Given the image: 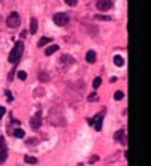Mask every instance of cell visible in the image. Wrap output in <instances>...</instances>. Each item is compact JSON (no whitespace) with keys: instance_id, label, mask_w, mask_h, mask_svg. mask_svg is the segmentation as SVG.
Wrapping results in <instances>:
<instances>
[{"instance_id":"4316f807","label":"cell","mask_w":151,"mask_h":166,"mask_svg":"<svg viewBox=\"0 0 151 166\" xmlns=\"http://www.w3.org/2000/svg\"><path fill=\"white\" fill-rule=\"evenodd\" d=\"M97 160H99V156H93V157L90 159V163H94V162H97Z\"/></svg>"},{"instance_id":"484cf974","label":"cell","mask_w":151,"mask_h":166,"mask_svg":"<svg viewBox=\"0 0 151 166\" xmlns=\"http://www.w3.org/2000/svg\"><path fill=\"white\" fill-rule=\"evenodd\" d=\"M6 96H8V102H12V94L9 90H6Z\"/></svg>"},{"instance_id":"52a82bcc","label":"cell","mask_w":151,"mask_h":166,"mask_svg":"<svg viewBox=\"0 0 151 166\" xmlns=\"http://www.w3.org/2000/svg\"><path fill=\"white\" fill-rule=\"evenodd\" d=\"M41 124H42V118H41V112H39V114H36V115L30 120V126H31V129L36 130V129L41 127Z\"/></svg>"},{"instance_id":"ac0fdd59","label":"cell","mask_w":151,"mask_h":166,"mask_svg":"<svg viewBox=\"0 0 151 166\" xmlns=\"http://www.w3.org/2000/svg\"><path fill=\"white\" fill-rule=\"evenodd\" d=\"M6 157H8V153H6V150H2L0 151V163H3L6 160Z\"/></svg>"},{"instance_id":"f1b7e54d","label":"cell","mask_w":151,"mask_h":166,"mask_svg":"<svg viewBox=\"0 0 151 166\" xmlns=\"http://www.w3.org/2000/svg\"><path fill=\"white\" fill-rule=\"evenodd\" d=\"M21 36H23V37H25V36H27V31L23 30V31H21Z\"/></svg>"},{"instance_id":"9a60e30c","label":"cell","mask_w":151,"mask_h":166,"mask_svg":"<svg viewBox=\"0 0 151 166\" xmlns=\"http://www.w3.org/2000/svg\"><path fill=\"white\" fill-rule=\"evenodd\" d=\"M24 135H25V132L23 129H15L14 130V136L15 138H24Z\"/></svg>"},{"instance_id":"603a6c76","label":"cell","mask_w":151,"mask_h":166,"mask_svg":"<svg viewBox=\"0 0 151 166\" xmlns=\"http://www.w3.org/2000/svg\"><path fill=\"white\" fill-rule=\"evenodd\" d=\"M0 150H6V142L3 136H0Z\"/></svg>"},{"instance_id":"3957f363","label":"cell","mask_w":151,"mask_h":166,"mask_svg":"<svg viewBox=\"0 0 151 166\" xmlns=\"http://www.w3.org/2000/svg\"><path fill=\"white\" fill-rule=\"evenodd\" d=\"M52 19H54V24H57L58 27H64V25L69 24V17L66 14H63V12L55 14L54 17H52Z\"/></svg>"},{"instance_id":"277c9868","label":"cell","mask_w":151,"mask_h":166,"mask_svg":"<svg viewBox=\"0 0 151 166\" xmlns=\"http://www.w3.org/2000/svg\"><path fill=\"white\" fill-rule=\"evenodd\" d=\"M103 115H105V111H102L100 114H97L94 118H91V124H94V129L99 132L102 129V120H103Z\"/></svg>"},{"instance_id":"e0dca14e","label":"cell","mask_w":151,"mask_h":166,"mask_svg":"<svg viewBox=\"0 0 151 166\" xmlns=\"http://www.w3.org/2000/svg\"><path fill=\"white\" fill-rule=\"evenodd\" d=\"M100 84H102V78H100V76L94 78V81H93V87H94V88H97V87H100Z\"/></svg>"},{"instance_id":"5bb4252c","label":"cell","mask_w":151,"mask_h":166,"mask_svg":"<svg viewBox=\"0 0 151 166\" xmlns=\"http://www.w3.org/2000/svg\"><path fill=\"white\" fill-rule=\"evenodd\" d=\"M39 81H41V82L49 81V75L47 74V72H41V74H39Z\"/></svg>"},{"instance_id":"44dd1931","label":"cell","mask_w":151,"mask_h":166,"mask_svg":"<svg viewBox=\"0 0 151 166\" xmlns=\"http://www.w3.org/2000/svg\"><path fill=\"white\" fill-rule=\"evenodd\" d=\"M94 18L100 19V21H109V19H111V17H106V15H96Z\"/></svg>"},{"instance_id":"7a4b0ae2","label":"cell","mask_w":151,"mask_h":166,"mask_svg":"<svg viewBox=\"0 0 151 166\" xmlns=\"http://www.w3.org/2000/svg\"><path fill=\"white\" fill-rule=\"evenodd\" d=\"M19 23H21V19H19V15L18 12H12V14L8 17V19H6V24H8L9 29H17Z\"/></svg>"},{"instance_id":"6da1fadb","label":"cell","mask_w":151,"mask_h":166,"mask_svg":"<svg viewBox=\"0 0 151 166\" xmlns=\"http://www.w3.org/2000/svg\"><path fill=\"white\" fill-rule=\"evenodd\" d=\"M23 52H24V44H23L21 41H18V42L15 44V46H14V50L11 51L8 60H9L12 64H17V63L19 62V58H21Z\"/></svg>"},{"instance_id":"5b68a950","label":"cell","mask_w":151,"mask_h":166,"mask_svg":"<svg viewBox=\"0 0 151 166\" xmlns=\"http://www.w3.org/2000/svg\"><path fill=\"white\" fill-rule=\"evenodd\" d=\"M96 6L99 11H109V8L112 6V0H97Z\"/></svg>"},{"instance_id":"30bf717a","label":"cell","mask_w":151,"mask_h":166,"mask_svg":"<svg viewBox=\"0 0 151 166\" xmlns=\"http://www.w3.org/2000/svg\"><path fill=\"white\" fill-rule=\"evenodd\" d=\"M85 60H87L88 63H94V62H96V52H94L93 50H90V51L87 52V56H85Z\"/></svg>"},{"instance_id":"9c48e42d","label":"cell","mask_w":151,"mask_h":166,"mask_svg":"<svg viewBox=\"0 0 151 166\" xmlns=\"http://www.w3.org/2000/svg\"><path fill=\"white\" fill-rule=\"evenodd\" d=\"M114 138H115V141H123V144H126V135H124V130L115 132Z\"/></svg>"},{"instance_id":"2e32d148","label":"cell","mask_w":151,"mask_h":166,"mask_svg":"<svg viewBox=\"0 0 151 166\" xmlns=\"http://www.w3.org/2000/svg\"><path fill=\"white\" fill-rule=\"evenodd\" d=\"M49 42H51V37H42L41 41H39L37 46H43V45H47V44H49Z\"/></svg>"},{"instance_id":"83f0119b","label":"cell","mask_w":151,"mask_h":166,"mask_svg":"<svg viewBox=\"0 0 151 166\" xmlns=\"http://www.w3.org/2000/svg\"><path fill=\"white\" fill-rule=\"evenodd\" d=\"M5 112H6V109L3 108V106H0V118H2V117L5 115Z\"/></svg>"},{"instance_id":"d6986e66","label":"cell","mask_w":151,"mask_h":166,"mask_svg":"<svg viewBox=\"0 0 151 166\" xmlns=\"http://www.w3.org/2000/svg\"><path fill=\"white\" fill-rule=\"evenodd\" d=\"M123 97H124V93H123V91H115V94H114V99H115V100H121Z\"/></svg>"},{"instance_id":"4fadbf2b","label":"cell","mask_w":151,"mask_h":166,"mask_svg":"<svg viewBox=\"0 0 151 166\" xmlns=\"http://www.w3.org/2000/svg\"><path fill=\"white\" fill-rule=\"evenodd\" d=\"M24 162L29 163V165H36L37 163V159L33 156H24Z\"/></svg>"},{"instance_id":"d4e9b609","label":"cell","mask_w":151,"mask_h":166,"mask_svg":"<svg viewBox=\"0 0 151 166\" xmlns=\"http://www.w3.org/2000/svg\"><path fill=\"white\" fill-rule=\"evenodd\" d=\"M64 2H66V5H69V6H76L78 0H64Z\"/></svg>"},{"instance_id":"7402d4cb","label":"cell","mask_w":151,"mask_h":166,"mask_svg":"<svg viewBox=\"0 0 151 166\" xmlns=\"http://www.w3.org/2000/svg\"><path fill=\"white\" fill-rule=\"evenodd\" d=\"M99 99V96L96 94V93H91V94L88 96V102H94V100H97Z\"/></svg>"},{"instance_id":"7c38bea8","label":"cell","mask_w":151,"mask_h":166,"mask_svg":"<svg viewBox=\"0 0 151 166\" xmlns=\"http://www.w3.org/2000/svg\"><path fill=\"white\" fill-rule=\"evenodd\" d=\"M114 64L118 66V68H121V66H124V58L121 56H115L114 57Z\"/></svg>"},{"instance_id":"8992f818","label":"cell","mask_w":151,"mask_h":166,"mask_svg":"<svg viewBox=\"0 0 151 166\" xmlns=\"http://www.w3.org/2000/svg\"><path fill=\"white\" fill-rule=\"evenodd\" d=\"M75 63V58L72 57V56H67V54H64V56H61V58H60V64L61 68H66V66H70V64H73Z\"/></svg>"},{"instance_id":"8fae6325","label":"cell","mask_w":151,"mask_h":166,"mask_svg":"<svg viewBox=\"0 0 151 166\" xmlns=\"http://www.w3.org/2000/svg\"><path fill=\"white\" fill-rule=\"evenodd\" d=\"M58 50V45H51V46H48L47 50H45V56H51V54H54V52Z\"/></svg>"},{"instance_id":"ffe728a7","label":"cell","mask_w":151,"mask_h":166,"mask_svg":"<svg viewBox=\"0 0 151 166\" xmlns=\"http://www.w3.org/2000/svg\"><path fill=\"white\" fill-rule=\"evenodd\" d=\"M18 78L21 79V81H24V79L27 78V72H24V70H19V72H18Z\"/></svg>"},{"instance_id":"ba28073f","label":"cell","mask_w":151,"mask_h":166,"mask_svg":"<svg viewBox=\"0 0 151 166\" xmlns=\"http://www.w3.org/2000/svg\"><path fill=\"white\" fill-rule=\"evenodd\" d=\"M37 24H39L37 23V18L33 17V18L30 19V33H31V35H35V33L37 31Z\"/></svg>"},{"instance_id":"cb8c5ba5","label":"cell","mask_w":151,"mask_h":166,"mask_svg":"<svg viewBox=\"0 0 151 166\" xmlns=\"http://www.w3.org/2000/svg\"><path fill=\"white\" fill-rule=\"evenodd\" d=\"M25 144H29V145H35V144H37V139H36V138H30V139H27V141H25Z\"/></svg>"}]
</instances>
